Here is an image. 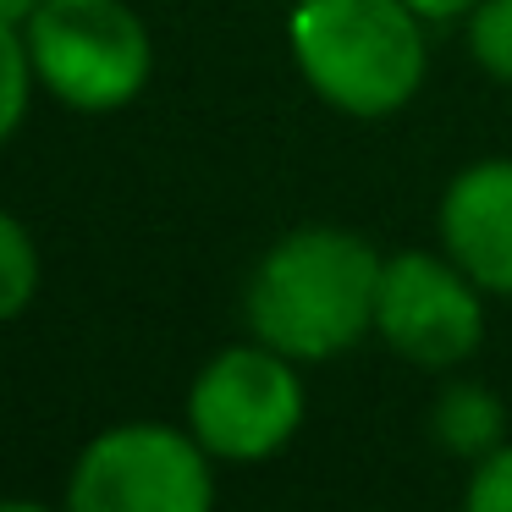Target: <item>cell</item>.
I'll return each mask as SVG.
<instances>
[{
    "label": "cell",
    "mask_w": 512,
    "mask_h": 512,
    "mask_svg": "<svg viewBox=\"0 0 512 512\" xmlns=\"http://www.w3.org/2000/svg\"><path fill=\"white\" fill-rule=\"evenodd\" d=\"M380 265L386 259L347 226H298L276 237L248 276V331L292 364L342 358L375 331Z\"/></svg>",
    "instance_id": "1"
},
{
    "label": "cell",
    "mask_w": 512,
    "mask_h": 512,
    "mask_svg": "<svg viewBox=\"0 0 512 512\" xmlns=\"http://www.w3.org/2000/svg\"><path fill=\"white\" fill-rule=\"evenodd\" d=\"M424 17L408 0H292L287 45L331 111L380 122L413 105L430 72Z\"/></svg>",
    "instance_id": "2"
},
{
    "label": "cell",
    "mask_w": 512,
    "mask_h": 512,
    "mask_svg": "<svg viewBox=\"0 0 512 512\" xmlns=\"http://www.w3.org/2000/svg\"><path fill=\"white\" fill-rule=\"evenodd\" d=\"M23 39L34 78L83 116L133 105L155 72L149 28L127 0H45L28 17Z\"/></svg>",
    "instance_id": "3"
},
{
    "label": "cell",
    "mask_w": 512,
    "mask_h": 512,
    "mask_svg": "<svg viewBox=\"0 0 512 512\" xmlns=\"http://www.w3.org/2000/svg\"><path fill=\"white\" fill-rule=\"evenodd\" d=\"M309 391L287 353L254 342L221 347L188 386V430L215 463H265L298 435Z\"/></svg>",
    "instance_id": "4"
},
{
    "label": "cell",
    "mask_w": 512,
    "mask_h": 512,
    "mask_svg": "<svg viewBox=\"0 0 512 512\" xmlns=\"http://www.w3.org/2000/svg\"><path fill=\"white\" fill-rule=\"evenodd\" d=\"M61 512H215V457L177 424H116L78 452Z\"/></svg>",
    "instance_id": "5"
},
{
    "label": "cell",
    "mask_w": 512,
    "mask_h": 512,
    "mask_svg": "<svg viewBox=\"0 0 512 512\" xmlns=\"http://www.w3.org/2000/svg\"><path fill=\"white\" fill-rule=\"evenodd\" d=\"M490 292L441 248H402L380 265L375 336L419 369H457L485 342Z\"/></svg>",
    "instance_id": "6"
},
{
    "label": "cell",
    "mask_w": 512,
    "mask_h": 512,
    "mask_svg": "<svg viewBox=\"0 0 512 512\" xmlns=\"http://www.w3.org/2000/svg\"><path fill=\"white\" fill-rule=\"evenodd\" d=\"M435 237L490 298H512V160H474L446 182Z\"/></svg>",
    "instance_id": "7"
},
{
    "label": "cell",
    "mask_w": 512,
    "mask_h": 512,
    "mask_svg": "<svg viewBox=\"0 0 512 512\" xmlns=\"http://www.w3.org/2000/svg\"><path fill=\"white\" fill-rule=\"evenodd\" d=\"M430 435L441 452L479 463L485 452H496L507 441V402L479 380H446L430 408Z\"/></svg>",
    "instance_id": "8"
},
{
    "label": "cell",
    "mask_w": 512,
    "mask_h": 512,
    "mask_svg": "<svg viewBox=\"0 0 512 512\" xmlns=\"http://www.w3.org/2000/svg\"><path fill=\"white\" fill-rule=\"evenodd\" d=\"M34 292H39V248L17 215L0 210V325L17 320L34 303Z\"/></svg>",
    "instance_id": "9"
},
{
    "label": "cell",
    "mask_w": 512,
    "mask_h": 512,
    "mask_svg": "<svg viewBox=\"0 0 512 512\" xmlns=\"http://www.w3.org/2000/svg\"><path fill=\"white\" fill-rule=\"evenodd\" d=\"M463 23L474 67L496 83H512V0H479Z\"/></svg>",
    "instance_id": "10"
},
{
    "label": "cell",
    "mask_w": 512,
    "mask_h": 512,
    "mask_svg": "<svg viewBox=\"0 0 512 512\" xmlns=\"http://www.w3.org/2000/svg\"><path fill=\"white\" fill-rule=\"evenodd\" d=\"M34 56H28L23 28L0 23V144L23 127L28 116V94H34Z\"/></svg>",
    "instance_id": "11"
},
{
    "label": "cell",
    "mask_w": 512,
    "mask_h": 512,
    "mask_svg": "<svg viewBox=\"0 0 512 512\" xmlns=\"http://www.w3.org/2000/svg\"><path fill=\"white\" fill-rule=\"evenodd\" d=\"M463 512H512V441H501L496 452H485L468 474Z\"/></svg>",
    "instance_id": "12"
},
{
    "label": "cell",
    "mask_w": 512,
    "mask_h": 512,
    "mask_svg": "<svg viewBox=\"0 0 512 512\" xmlns=\"http://www.w3.org/2000/svg\"><path fill=\"white\" fill-rule=\"evenodd\" d=\"M408 6L424 17V23H457V17L474 12L479 0H408Z\"/></svg>",
    "instance_id": "13"
},
{
    "label": "cell",
    "mask_w": 512,
    "mask_h": 512,
    "mask_svg": "<svg viewBox=\"0 0 512 512\" xmlns=\"http://www.w3.org/2000/svg\"><path fill=\"white\" fill-rule=\"evenodd\" d=\"M45 0H0V23L6 28H28V17L39 12Z\"/></svg>",
    "instance_id": "14"
},
{
    "label": "cell",
    "mask_w": 512,
    "mask_h": 512,
    "mask_svg": "<svg viewBox=\"0 0 512 512\" xmlns=\"http://www.w3.org/2000/svg\"><path fill=\"white\" fill-rule=\"evenodd\" d=\"M0 512H50V507H39V501H0Z\"/></svg>",
    "instance_id": "15"
}]
</instances>
